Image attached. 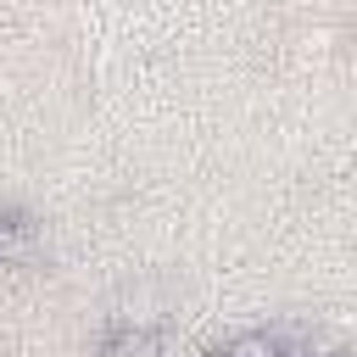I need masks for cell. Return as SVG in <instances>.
I'll return each mask as SVG.
<instances>
[{
  "mask_svg": "<svg viewBox=\"0 0 357 357\" xmlns=\"http://www.w3.org/2000/svg\"><path fill=\"white\" fill-rule=\"evenodd\" d=\"M223 357H279V346H273L268 335H240V340H234Z\"/></svg>",
  "mask_w": 357,
  "mask_h": 357,
  "instance_id": "cell-1",
  "label": "cell"
}]
</instances>
